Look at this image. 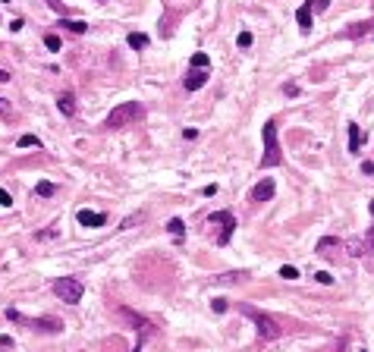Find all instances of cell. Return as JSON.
I'll return each instance as SVG.
<instances>
[{
  "instance_id": "6da1fadb",
  "label": "cell",
  "mask_w": 374,
  "mask_h": 352,
  "mask_svg": "<svg viewBox=\"0 0 374 352\" xmlns=\"http://www.w3.org/2000/svg\"><path fill=\"white\" fill-rule=\"evenodd\" d=\"M142 117H145V107H142L139 101H123L120 107H113L107 114L104 126L107 129H123V126H132L135 119H142Z\"/></svg>"
},
{
  "instance_id": "7a4b0ae2",
  "label": "cell",
  "mask_w": 374,
  "mask_h": 352,
  "mask_svg": "<svg viewBox=\"0 0 374 352\" xmlns=\"http://www.w3.org/2000/svg\"><path fill=\"white\" fill-rule=\"evenodd\" d=\"M239 312L255 324V330H258V337H261V340H277L280 333H283V327H280V324H277L270 314L261 312V308H255V305H242Z\"/></svg>"
},
{
  "instance_id": "3957f363",
  "label": "cell",
  "mask_w": 374,
  "mask_h": 352,
  "mask_svg": "<svg viewBox=\"0 0 374 352\" xmlns=\"http://www.w3.org/2000/svg\"><path fill=\"white\" fill-rule=\"evenodd\" d=\"M261 139H264V154H261V170L264 167H280L283 164V151H280V142H277V123L267 119L264 129H261Z\"/></svg>"
},
{
  "instance_id": "277c9868",
  "label": "cell",
  "mask_w": 374,
  "mask_h": 352,
  "mask_svg": "<svg viewBox=\"0 0 374 352\" xmlns=\"http://www.w3.org/2000/svg\"><path fill=\"white\" fill-rule=\"evenodd\" d=\"M116 314H120L123 321H129L132 327H135V333H139V343H135V349H132V352H142V343H145L148 337H154V333H157L154 321H151V317H145V314H139V312H132V308H126V305H120V308H116Z\"/></svg>"
},
{
  "instance_id": "5b68a950",
  "label": "cell",
  "mask_w": 374,
  "mask_h": 352,
  "mask_svg": "<svg viewBox=\"0 0 374 352\" xmlns=\"http://www.w3.org/2000/svg\"><path fill=\"white\" fill-rule=\"evenodd\" d=\"M54 293H57V299H60V302L75 305V302L82 299L85 286H82V280H75V277H57V280H54Z\"/></svg>"
},
{
  "instance_id": "8992f818",
  "label": "cell",
  "mask_w": 374,
  "mask_h": 352,
  "mask_svg": "<svg viewBox=\"0 0 374 352\" xmlns=\"http://www.w3.org/2000/svg\"><path fill=\"white\" fill-rule=\"evenodd\" d=\"M6 317L16 324H25V327L32 330H41V333H60L63 330V321H57V317H35V321H29V317H22L19 312H13V308H6Z\"/></svg>"
},
{
  "instance_id": "52a82bcc",
  "label": "cell",
  "mask_w": 374,
  "mask_h": 352,
  "mask_svg": "<svg viewBox=\"0 0 374 352\" xmlns=\"http://www.w3.org/2000/svg\"><path fill=\"white\" fill-rule=\"evenodd\" d=\"M211 227H217V245H226L233 239V230H236V217L229 211H214L208 217Z\"/></svg>"
},
{
  "instance_id": "ba28073f",
  "label": "cell",
  "mask_w": 374,
  "mask_h": 352,
  "mask_svg": "<svg viewBox=\"0 0 374 352\" xmlns=\"http://www.w3.org/2000/svg\"><path fill=\"white\" fill-rule=\"evenodd\" d=\"M343 242H339L337 236H324L318 245H314V255H321L324 261H339V252H343Z\"/></svg>"
},
{
  "instance_id": "9c48e42d",
  "label": "cell",
  "mask_w": 374,
  "mask_h": 352,
  "mask_svg": "<svg viewBox=\"0 0 374 352\" xmlns=\"http://www.w3.org/2000/svg\"><path fill=\"white\" fill-rule=\"evenodd\" d=\"M274 192H277L274 179H270V176H264V179H261V183H258V186H255L252 192H249V198H252V201H270V198H274Z\"/></svg>"
},
{
  "instance_id": "30bf717a",
  "label": "cell",
  "mask_w": 374,
  "mask_h": 352,
  "mask_svg": "<svg viewBox=\"0 0 374 352\" xmlns=\"http://www.w3.org/2000/svg\"><path fill=\"white\" fill-rule=\"evenodd\" d=\"M75 220H79L82 227H91V230L107 223V217H104V214H98V211H79V214H75Z\"/></svg>"
},
{
  "instance_id": "8fae6325",
  "label": "cell",
  "mask_w": 374,
  "mask_h": 352,
  "mask_svg": "<svg viewBox=\"0 0 374 352\" xmlns=\"http://www.w3.org/2000/svg\"><path fill=\"white\" fill-rule=\"evenodd\" d=\"M296 22H299L302 35H308V32H311V0H305L299 10H296Z\"/></svg>"
},
{
  "instance_id": "7c38bea8",
  "label": "cell",
  "mask_w": 374,
  "mask_h": 352,
  "mask_svg": "<svg viewBox=\"0 0 374 352\" xmlns=\"http://www.w3.org/2000/svg\"><path fill=\"white\" fill-rule=\"evenodd\" d=\"M205 82H208V70H189V76H186V88L189 91H198Z\"/></svg>"
},
{
  "instance_id": "4fadbf2b",
  "label": "cell",
  "mask_w": 374,
  "mask_h": 352,
  "mask_svg": "<svg viewBox=\"0 0 374 352\" xmlns=\"http://www.w3.org/2000/svg\"><path fill=\"white\" fill-rule=\"evenodd\" d=\"M346 248H349V255L352 258H362V255H368V242H365V239H359V236H352V239H346L343 242Z\"/></svg>"
},
{
  "instance_id": "5bb4252c",
  "label": "cell",
  "mask_w": 374,
  "mask_h": 352,
  "mask_svg": "<svg viewBox=\"0 0 374 352\" xmlns=\"http://www.w3.org/2000/svg\"><path fill=\"white\" fill-rule=\"evenodd\" d=\"M57 107H60L63 117H73V114H75V98H73V91H63L60 98H57Z\"/></svg>"
},
{
  "instance_id": "9a60e30c",
  "label": "cell",
  "mask_w": 374,
  "mask_h": 352,
  "mask_svg": "<svg viewBox=\"0 0 374 352\" xmlns=\"http://www.w3.org/2000/svg\"><path fill=\"white\" fill-rule=\"evenodd\" d=\"M349 151L352 154L362 151V129H359V123H349Z\"/></svg>"
},
{
  "instance_id": "2e32d148",
  "label": "cell",
  "mask_w": 374,
  "mask_h": 352,
  "mask_svg": "<svg viewBox=\"0 0 374 352\" xmlns=\"http://www.w3.org/2000/svg\"><path fill=\"white\" fill-rule=\"evenodd\" d=\"M60 25H63V29H70V32H75V35L88 32V22H82V19H60Z\"/></svg>"
},
{
  "instance_id": "e0dca14e",
  "label": "cell",
  "mask_w": 374,
  "mask_h": 352,
  "mask_svg": "<svg viewBox=\"0 0 374 352\" xmlns=\"http://www.w3.org/2000/svg\"><path fill=\"white\" fill-rule=\"evenodd\" d=\"M126 41H129V47H132V50H142V47H148V35H142V32H132V35L126 38Z\"/></svg>"
},
{
  "instance_id": "ac0fdd59",
  "label": "cell",
  "mask_w": 374,
  "mask_h": 352,
  "mask_svg": "<svg viewBox=\"0 0 374 352\" xmlns=\"http://www.w3.org/2000/svg\"><path fill=\"white\" fill-rule=\"evenodd\" d=\"M0 119L13 123V104H10V98H0Z\"/></svg>"
},
{
  "instance_id": "d6986e66",
  "label": "cell",
  "mask_w": 374,
  "mask_h": 352,
  "mask_svg": "<svg viewBox=\"0 0 374 352\" xmlns=\"http://www.w3.org/2000/svg\"><path fill=\"white\" fill-rule=\"evenodd\" d=\"M54 192H57L54 183H38V186H35V195H41V198H50Z\"/></svg>"
},
{
  "instance_id": "ffe728a7",
  "label": "cell",
  "mask_w": 374,
  "mask_h": 352,
  "mask_svg": "<svg viewBox=\"0 0 374 352\" xmlns=\"http://www.w3.org/2000/svg\"><path fill=\"white\" fill-rule=\"evenodd\" d=\"M16 145H19V148H35V145H38V148H41L38 135H29V132H25V135H19V142H16Z\"/></svg>"
},
{
  "instance_id": "44dd1931",
  "label": "cell",
  "mask_w": 374,
  "mask_h": 352,
  "mask_svg": "<svg viewBox=\"0 0 374 352\" xmlns=\"http://www.w3.org/2000/svg\"><path fill=\"white\" fill-rule=\"evenodd\" d=\"M167 230H170V233H173L176 239H180V236H183V230H186V223H183L180 217H173V220H170V223H167Z\"/></svg>"
},
{
  "instance_id": "7402d4cb",
  "label": "cell",
  "mask_w": 374,
  "mask_h": 352,
  "mask_svg": "<svg viewBox=\"0 0 374 352\" xmlns=\"http://www.w3.org/2000/svg\"><path fill=\"white\" fill-rule=\"evenodd\" d=\"M208 63H211L208 54H195L192 57V70H208Z\"/></svg>"
},
{
  "instance_id": "603a6c76",
  "label": "cell",
  "mask_w": 374,
  "mask_h": 352,
  "mask_svg": "<svg viewBox=\"0 0 374 352\" xmlns=\"http://www.w3.org/2000/svg\"><path fill=\"white\" fill-rule=\"evenodd\" d=\"M280 277L283 280H299V271L290 268V264H283V268H280Z\"/></svg>"
},
{
  "instance_id": "cb8c5ba5",
  "label": "cell",
  "mask_w": 374,
  "mask_h": 352,
  "mask_svg": "<svg viewBox=\"0 0 374 352\" xmlns=\"http://www.w3.org/2000/svg\"><path fill=\"white\" fill-rule=\"evenodd\" d=\"M142 220H145V214H132V217H126V220L120 223V230H129L132 223H142Z\"/></svg>"
},
{
  "instance_id": "d4e9b609",
  "label": "cell",
  "mask_w": 374,
  "mask_h": 352,
  "mask_svg": "<svg viewBox=\"0 0 374 352\" xmlns=\"http://www.w3.org/2000/svg\"><path fill=\"white\" fill-rule=\"evenodd\" d=\"M44 44H47V50H60V38L50 32V35H44Z\"/></svg>"
},
{
  "instance_id": "484cf974",
  "label": "cell",
  "mask_w": 374,
  "mask_h": 352,
  "mask_svg": "<svg viewBox=\"0 0 374 352\" xmlns=\"http://www.w3.org/2000/svg\"><path fill=\"white\" fill-rule=\"evenodd\" d=\"M236 44H239V47H252V32H239Z\"/></svg>"
},
{
  "instance_id": "4316f807",
  "label": "cell",
  "mask_w": 374,
  "mask_h": 352,
  "mask_svg": "<svg viewBox=\"0 0 374 352\" xmlns=\"http://www.w3.org/2000/svg\"><path fill=\"white\" fill-rule=\"evenodd\" d=\"M211 308H214L217 314H224V312H226V299H214V302H211Z\"/></svg>"
},
{
  "instance_id": "83f0119b",
  "label": "cell",
  "mask_w": 374,
  "mask_h": 352,
  "mask_svg": "<svg viewBox=\"0 0 374 352\" xmlns=\"http://www.w3.org/2000/svg\"><path fill=\"white\" fill-rule=\"evenodd\" d=\"M10 204H13L10 192H6V189H0V208H10Z\"/></svg>"
},
{
  "instance_id": "f1b7e54d",
  "label": "cell",
  "mask_w": 374,
  "mask_h": 352,
  "mask_svg": "<svg viewBox=\"0 0 374 352\" xmlns=\"http://www.w3.org/2000/svg\"><path fill=\"white\" fill-rule=\"evenodd\" d=\"M330 6V0H311V10H318V13H324Z\"/></svg>"
},
{
  "instance_id": "f546056e",
  "label": "cell",
  "mask_w": 374,
  "mask_h": 352,
  "mask_svg": "<svg viewBox=\"0 0 374 352\" xmlns=\"http://www.w3.org/2000/svg\"><path fill=\"white\" fill-rule=\"evenodd\" d=\"M314 280H318V283H324V286H327V283H334V277H330V274H327V271H321V274H314Z\"/></svg>"
},
{
  "instance_id": "4dcf8cb0",
  "label": "cell",
  "mask_w": 374,
  "mask_h": 352,
  "mask_svg": "<svg viewBox=\"0 0 374 352\" xmlns=\"http://www.w3.org/2000/svg\"><path fill=\"white\" fill-rule=\"evenodd\" d=\"M47 3H50V6H54V10H57V13H66V6L60 3V0H47Z\"/></svg>"
},
{
  "instance_id": "1f68e13d",
  "label": "cell",
  "mask_w": 374,
  "mask_h": 352,
  "mask_svg": "<svg viewBox=\"0 0 374 352\" xmlns=\"http://www.w3.org/2000/svg\"><path fill=\"white\" fill-rule=\"evenodd\" d=\"M283 91L290 94V98H296V94H299V88H296V85H283Z\"/></svg>"
},
{
  "instance_id": "d6a6232c",
  "label": "cell",
  "mask_w": 374,
  "mask_h": 352,
  "mask_svg": "<svg viewBox=\"0 0 374 352\" xmlns=\"http://www.w3.org/2000/svg\"><path fill=\"white\" fill-rule=\"evenodd\" d=\"M10 79H13L10 73H6V70H0V82H10Z\"/></svg>"
},
{
  "instance_id": "836d02e7",
  "label": "cell",
  "mask_w": 374,
  "mask_h": 352,
  "mask_svg": "<svg viewBox=\"0 0 374 352\" xmlns=\"http://www.w3.org/2000/svg\"><path fill=\"white\" fill-rule=\"evenodd\" d=\"M368 208H371V217H374V198H371V204H368Z\"/></svg>"
}]
</instances>
